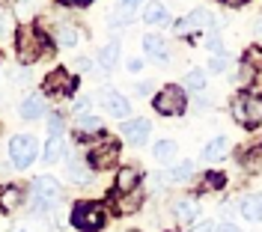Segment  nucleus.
<instances>
[{
    "mask_svg": "<svg viewBox=\"0 0 262 232\" xmlns=\"http://www.w3.org/2000/svg\"><path fill=\"white\" fill-rule=\"evenodd\" d=\"M36 155H39V143H36L33 134H15V137L9 140V158H12V167L27 170V167L36 161Z\"/></svg>",
    "mask_w": 262,
    "mask_h": 232,
    "instance_id": "obj_1",
    "label": "nucleus"
},
{
    "mask_svg": "<svg viewBox=\"0 0 262 232\" xmlns=\"http://www.w3.org/2000/svg\"><path fill=\"white\" fill-rule=\"evenodd\" d=\"M60 184H57V179H51V176H39L36 182H33V212H48V208H54V202L60 199Z\"/></svg>",
    "mask_w": 262,
    "mask_h": 232,
    "instance_id": "obj_2",
    "label": "nucleus"
},
{
    "mask_svg": "<svg viewBox=\"0 0 262 232\" xmlns=\"http://www.w3.org/2000/svg\"><path fill=\"white\" fill-rule=\"evenodd\" d=\"M185 107H188V96H185V89L182 86H164L161 92L155 96V110L161 116H179L185 113Z\"/></svg>",
    "mask_w": 262,
    "mask_h": 232,
    "instance_id": "obj_3",
    "label": "nucleus"
},
{
    "mask_svg": "<svg viewBox=\"0 0 262 232\" xmlns=\"http://www.w3.org/2000/svg\"><path fill=\"white\" fill-rule=\"evenodd\" d=\"M72 226L81 229V232H98L104 226V215H101V208L93 205V202H78L72 208Z\"/></svg>",
    "mask_w": 262,
    "mask_h": 232,
    "instance_id": "obj_4",
    "label": "nucleus"
},
{
    "mask_svg": "<svg viewBox=\"0 0 262 232\" xmlns=\"http://www.w3.org/2000/svg\"><path fill=\"white\" fill-rule=\"evenodd\" d=\"M232 116H235L242 125H259L262 122V99L238 96V99L232 101Z\"/></svg>",
    "mask_w": 262,
    "mask_h": 232,
    "instance_id": "obj_5",
    "label": "nucleus"
},
{
    "mask_svg": "<svg viewBox=\"0 0 262 232\" xmlns=\"http://www.w3.org/2000/svg\"><path fill=\"white\" fill-rule=\"evenodd\" d=\"M42 36L36 33L33 27H21L18 30V57H21V63H33L39 54H42Z\"/></svg>",
    "mask_w": 262,
    "mask_h": 232,
    "instance_id": "obj_6",
    "label": "nucleus"
},
{
    "mask_svg": "<svg viewBox=\"0 0 262 232\" xmlns=\"http://www.w3.org/2000/svg\"><path fill=\"white\" fill-rule=\"evenodd\" d=\"M119 134L128 140L131 146H143L149 140V134H152V122H149V119H125L122 128H119Z\"/></svg>",
    "mask_w": 262,
    "mask_h": 232,
    "instance_id": "obj_7",
    "label": "nucleus"
},
{
    "mask_svg": "<svg viewBox=\"0 0 262 232\" xmlns=\"http://www.w3.org/2000/svg\"><path fill=\"white\" fill-rule=\"evenodd\" d=\"M101 107H104L111 116H116V119H125V116H128V110H131L128 99H125V96H119L116 89H107V92L101 96Z\"/></svg>",
    "mask_w": 262,
    "mask_h": 232,
    "instance_id": "obj_8",
    "label": "nucleus"
},
{
    "mask_svg": "<svg viewBox=\"0 0 262 232\" xmlns=\"http://www.w3.org/2000/svg\"><path fill=\"white\" fill-rule=\"evenodd\" d=\"M45 86H48L51 92H63V96H72L78 86H75V78L66 72V68H57L54 75H48L45 78Z\"/></svg>",
    "mask_w": 262,
    "mask_h": 232,
    "instance_id": "obj_9",
    "label": "nucleus"
},
{
    "mask_svg": "<svg viewBox=\"0 0 262 232\" xmlns=\"http://www.w3.org/2000/svg\"><path fill=\"white\" fill-rule=\"evenodd\" d=\"M116 158H119V149H116L114 143H104V146H96V149L90 152V167H96V170H107Z\"/></svg>",
    "mask_w": 262,
    "mask_h": 232,
    "instance_id": "obj_10",
    "label": "nucleus"
},
{
    "mask_svg": "<svg viewBox=\"0 0 262 232\" xmlns=\"http://www.w3.org/2000/svg\"><path fill=\"white\" fill-rule=\"evenodd\" d=\"M238 212L245 220L250 223H259L262 220V194H247V197L238 199Z\"/></svg>",
    "mask_w": 262,
    "mask_h": 232,
    "instance_id": "obj_11",
    "label": "nucleus"
},
{
    "mask_svg": "<svg viewBox=\"0 0 262 232\" xmlns=\"http://www.w3.org/2000/svg\"><path fill=\"white\" fill-rule=\"evenodd\" d=\"M137 182H140V173H137L134 167H122V170L116 173V194L122 197V194L137 191Z\"/></svg>",
    "mask_w": 262,
    "mask_h": 232,
    "instance_id": "obj_12",
    "label": "nucleus"
},
{
    "mask_svg": "<svg viewBox=\"0 0 262 232\" xmlns=\"http://www.w3.org/2000/svg\"><path fill=\"white\" fill-rule=\"evenodd\" d=\"M119 54H122V42H119V39H111L104 48L98 51V63H101V68L111 72V68L119 63Z\"/></svg>",
    "mask_w": 262,
    "mask_h": 232,
    "instance_id": "obj_13",
    "label": "nucleus"
},
{
    "mask_svg": "<svg viewBox=\"0 0 262 232\" xmlns=\"http://www.w3.org/2000/svg\"><path fill=\"white\" fill-rule=\"evenodd\" d=\"M227 149H229V140L224 137V134H217V137H212L206 146H203V161H217V158H224L227 155Z\"/></svg>",
    "mask_w": 262,
    "mask_h": 232,
    "instance_id": "obj_14",
    "label": "nucleus"
},
{
    "mask_svg": "<svg viewBox=\"0 0 262 232\" xmlns=\"http://www.w3.org/2000/svg\"><path fill=\"white\" fill-rule=\"evenodd\" d=\"M21 202H24V191H21L18 184H6V188L0 191V208H3V212H15Z\"/></svg>",
    "mask_w": 262,
    "mask_h": 232,
    "instance_id": "obj_15",
    "label": "nucleus"
},
{
    "mask_svg": "<svg viewBox=\"0 0 262 232\" xmlns=\"http://www.w3.org/2000/svg\"><path fill=\"white\" fill-rule=\"evenodd\" d=\"M140 42H143V54L155 57V60H167V42H164V36L149 33V36H143Z\"/></svg>",
    "mask_w": 262,
    "mask_h": 232,
    "instance_id": "obj_16",
    "label": "nucleus"
},
{
    "mask_svg": "<svg viewBox=\"0 0 262 232\" xmlns=\"http://www.w3.org/2000/svg\"><path fill=\"white\" fill-rule=\"evenodd\" d=\"M173 215H176L179 223H191V220L200 217V205H196L194 199H179V202L173 205Z\"/></svg>",
    "mask_w": 262,
    "mask_h": 232,
    "instance_id": "obj_17",
    "label": "nucleus"
},
{
    "mask_svg": "<svg viewBox=\"0 0 262 232\" xmlns=\"http://www.w3.org/2000/svg\"><path fill=\"white\" fill-rule=\"evenodd\" d=\"M167 6L164 3H158V0H152V3H146L143 6V21L146 24H167Z\"/></svg>",
    "mask_w": 262,
    "mask_h": 232,
    "instance_id": "obj_18",
    "label": "nucleus"
},
{
    "mask_svg": "<svg viewBox=\"0 0 262 232\" xmlns=\"http://www.w3.org/2000/svg\"><path fill=\"white\" fill-rule=\"evenodd\" d=\"M42 113H45V101H42V96H30V99L21 104V116H24L27 122L39 119Z\"/></svg>",
    "mask_w": 262,
    "mask_h": 232,
    "instance_id": "obj_19",
    "label": "nucleus"
},
{
    "mask_svg": "<svg viewBox=\"0 0 262 232\" xmlns=\"http://www.w3.org/2000/svg\"><path fill=\"white\" fill-rule=\"evenodd\" d=\"M191 176H194V161H179V164L170 167V173H167V179H170V182H176V184L188 182Z\"/></svg>",
    "mask_w": 262,
    "mask_h": 232,
    "instance_id": "obj_20",
    "label": "nucleus"
},
{
    "mask_svg": "<svg viewBox=\"0 0 262 232\" xmlns=\"http://www.w3.org/2000/svg\"><path fill=\"white\" fill-rule=\"evenodd\" d=\"M66 155V140L57 134V137H48V143H45V161L54 164V161H60Z\"/></svg>",
    "mask_w": 262,
    "mask_h": 232,
    "instance_id": "obj_21",
    "label": "nucleus"
},
{
    "mask_svg": "<svg viewBox=\"0 0 262 232\" xmlns=\"http://www.w3.org/2000/svg\"><path fill=\"white\" fill-rule=\"evenodd\" d=\"M66 176H69L72 182H78V184H86L90 182V167H83L78 158H72V161L66 164Z\"/></svg>",
    "mask_w": 262,
    "mask_h": 232,
    "instance_id": "obj_22",
    "label": "nucleus"
},
{
    "mask_svg": "<svg viewBox=\"0 0 262 232\" xmlns=\"http://www.w3.org/2000/svg\"><path fill=\"white\" fill-rule=\"evenodd\" d=\"M152 155H155L158 164H170V161L176 158V143H173V140H158L155 149H152Z\"/></svg>",
    "mask_w": 262,
    "mask_h": 232,
    "instance_id": "obj_23",
    "label": "nucleus"
},
{
    "mask_svg": "<svg viewBox=\"0 0 262 232\" xmlns=\"http://www.w3.org/2000/svg\"><path fill=\"white\" fill-rule=\"evenodd\" d=\"M81 39H78V30L75 27H69V24H63L60 30H57V45L60 48H75Z\"/></svg>",
    "mask_w": 262,
    "mask_h": 232,
    "instance_id": "obj_24",
    "label": "nucleus"
},
{
    "mask_svg": "<svg viewBox=\"0 0 262 232\" xmlns=\"http://www.w3.org/2000/svg\"><path fill=\"white\" fill-rule=\"evenodd\" d=\"M185 86L194 89V92H203V89H206V72H203V68H191V72L185 75Z\"/></svg>",
    "mask_w": 262,
    "mask_h": 232,
    "instance_id": "obj_25",
    "label": "nucleus"
},
{
    "mask_svg": "<svg viewBox=\"0 0 262 232\" xmlns=\"http://www.w3.org/2000/svg\"><path fill=\"white\" fill-rule=\"evenodd\" d=\"M143 6V0H119V12H122V21L128 24V21H134V15H137V9Z\"/></svg>",
    "mask_w": 262,
    "mask_h": 232,
    "instance_id": "obj_26",
    "label": "nucleus"
},
{
    "mask_svg": "<svg viewBox=\"0 0 262 232\" xmlns=\"http://www.w3.org/2000/svg\"><path fill=\"white\" fill-rule=\"evenodd\" d=\"M101 128V119L93 113H81L78 116V131H98Z\"/></svg>",
    "mask_w": 262,
    "mask_h": 232,
    "instance_id": "obj_27",
    "label": "nucleus"
},
{
    "mask_svg": "<svg viewBox=\"0 0 262 232\" xmlns=\"http://www.w3.org/2000/svg\"><path fill=\"white\" fill-rule=\"evenodd\" d=\"M137 205H140V191H131L128 197L122 199V202H119V205H116V208H119V212H125V215H128V212H134V208H137Z\"/></svg>",
    "mask_w": 262,
    "mask_h": 232,
    "instance_id": "obj_28",
    "label": "nucleus"
},
{
    "mask_svg": "<svg viewBox=\"0 0 262 232\" xmlns=\"http://www.w3.org/2000/svg\"><path fill=\"white\" fill-rule=\"evenodd\" d=\"M188 24H191V27H203V24H209V9H203V6H196L194 12L188 15Z\"/></svg>",
    "mask_w": 262,
    "mask_h": 232,
    "instance_id": "obj_29",
    "label": "nucleus"
},
{
    "mask_svg": "<svg viewBox=\"0 0 262 232\" xmlns=\"http://www.w3.org/2000/svg\"><path fill=\"white\" fill-rule=\"evenodd\" d=\"M224 184H227V176H224V173H209V176L203 179V188H209V191H212V188H224Z\"/></svg>",
    "mask_w": 262,
    "mask_h": 232,
    "instance_id": "obj_30",
    "label": "nucleus"
},
{
    "mask_svg": "<svg viewBox=\"0 0 262 232\" xmlns=\"http://www.w3.org/2000/svg\"><path fill=\"white\" fill-rule=\"evenodd\" d=\"M227 66H229V57H224V54L209 60V72H212V75H221V72H227Z\"/></svg>",
    "mask_w": 262,
    "mask_h": 232,
    "instance_id": "obj_31",
    "label": "nucleus"
},
{
    "mask_svg": "<svg viewBox=\"0 0 262 232\" xmlns=\"http://www.w3.org/2000/svg\"><path fill=\"white\" fill-rule=\"evenodd\" d=\"M206 48L221 57V54H224V39H221V36H209V39H206Z\"/></svg>",
    "mask_w": 262,
    "mask_h": 232,
    "instance_id": "obj_32",
    "label": "nucleus"
},
{
    "mask_svg": "<svg viewBox=\"0 0 262 232\" xmlns=\"http://www.w3.org/2000/svg\"><path fill=\"white\" fill-rule=\"evenodd\" d=\"M245 60H247V63H250V66H259L262 54H259V51H256V48H250V51H247V57H245Z\"/></svg>",
    "mask_w": 262,
    "mask_h": 232,
    "instance_id": "obj_33",
    "label": "nucleus"
},
{
    "mask_svg": "<svg viewBox=\"0 0 262 232\" xmlns=\"http://www.w3.org/2000/svg\"><path fill=\"white\" fill-rule=\"evenodd\" d=\"M152 86H155L152 81H143V83H137V96H143V99H146L149 92H152Z\"/></svg>",
    "mask_w": 262,
    "mask_h": 232,
    "instance_id": "obj_34",
    "label": "nucleus"
},
{
    "mask_svg": "<svg viewBox=\"0 0 262 232\" xmlns=\"http://www.w3.org/2000/svg\"><path fill=\"white\" fill-rule=\"evenodd\" d=\"M143 66H146V63H143L140 57H131V60H128V72H140Z\"/></svg>",
    "mask_w": 262,
    "mask_h": 232,
    "instance_id": "obj_35",
    "label": "nucleus"
},
{
    "mask_svg": "<svg viewBox=\"0 0 262 232\" xmlns=\"http://www.w3.org/2000/svg\"><path fill=\"white\" fill-rule=\"evenodd\" d=\"M72 110H75L78 116H81V113H86V99H78L75 104H72Z\"/></svg>",
    "mask_w": 262,
    "mask_h": 232,
    "instance_id": "obj_36",
    "label": "nucleus"
},
{
    "mask_svg": "<svg viewBox=\"0 0 262 232\" xmlns=\"http://www.w3.org/2000/svg\"><path fill=\"white\" fill-rule=\"evenodd\" d=\"M191 232H212V220H203V223H196Z\"/></svg>",
    "mask_w": 262,
    "mask_h": 232,
    "instance_id": "obj_37",
    "label": "nucleus"
},
{
    "mask_svg": "<svg viewBox=\"0 0 262 232\" xmlns=\"http://www.w3.org/2000/svg\"><path fill=\"white\" fill-rule=\"evenodd\" d=\"M75 68H78V72H86V68H90V60H86V57L75 60Z\"/></svg>",
    "mask_w": 262,
    "mask_h": 232,
    "instance_id": "obj_38",
    "label": "nucleus"
},
{
    "mask_svg": "<svg viewBox=\"0 0 262 232\" xmlns=\"http://www.w3.org/2000/svg\"><path fill=\"white\" fill-rule=\"evenodd\" d=\"M214 232H242L238 226H232V223H224V226H217Z\"/></svg>",
    "mask_w": 262,
    "mask_h": 232,
    "instance_id": "obj_39",
    "label": "nucleus"
},
{
    "mask_svg": "<svg viewBox=\"0 0 262 232\" xmlns=\"http://www.w3.org/2000/svg\"><path fill=\"white\" fill-rule=\"evenodd\" d=\"M253 33H256V39H259V42H262V18H259V21H256V27H253Z\"/></svg>",
    "mask_w": 262,
    "mask_h": 232,
    "instance_id": "obj_40",
    "label": "nucleus"
},
{
    "mask_svg": "<svg viewBox=\"0 0 262 232\" xmlns=\"http://www.w3.org/2000/svg\"><path fill=\"white\" fill-rule=\"evenodd\" d=\"M224 3H229V6H242V3H247V0H224Z\"/></svg>",
    "mask_w": 262,
    "mask_h": 232,
    "instance_id": "obj_41",
    "label": "nucleus"
},
{
    "mask_svg": "<svg viewBox=\"0 0 262 232\" xmlns=\"http://www.w3.org/2000/svg\"><path fill=\"white\" fill-rule=\"evenodd\" d=\"M18 232H27V229H18Z\"/></svg>",
    "mask_w": 262,
    "mask_h": 232,
    "instance_id": "obj_42",
    "label": "nucleus"
},
{
    "mask_svg": "<svg viewBox=\"0 0 262 232\" xmlns=\"http://www.w3.org/2000/svg\"><path fill=\"white\" fill-rule=\"evenodd\" d=\"M128 232H137V229H128Z\"/></svg>",
    "mask_w": 262,
    "mask_h": 232,
    "instance_id": "obj_43",
    "label": "nucleus"
}]
</instances>
